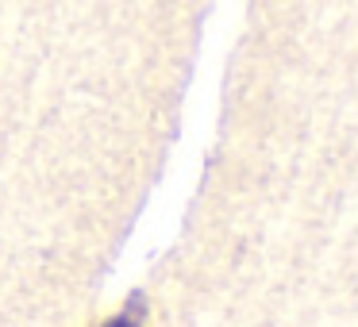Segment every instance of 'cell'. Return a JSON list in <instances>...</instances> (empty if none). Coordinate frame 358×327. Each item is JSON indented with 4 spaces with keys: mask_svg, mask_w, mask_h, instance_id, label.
<instances>
[{
    "mask_svg": "<svg viewBox=\"0 0 358 327\" xmlns=\"http://www.w3.org/2000/svg\"><path fill=\"white\" fill-rule=\"evenodd\" d=\"M143 312H147V304H143V296L135 293V300H127V308L116 312L112 319H104L101 327H139L143 324Z\"/></svg>",
    "mask_w": 358,
    "mask_h": 327,
    "instance_id": "1",
    "label": "cell"
}]
</instances>
